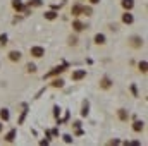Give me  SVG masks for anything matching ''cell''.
I'll return each mask as SVG.
<instances>
[{"mask_svg": "<svg viewBox=\"0 0 148 146\" xmlns=\"http://www.w3.org/2000/svg\"><path fill=\"white\" fill-rule=\"evenodd\" d=\"M29 53H31L35 59H41V57L45 55V48H43V46H31V48H29Z\"/></svg>", "mask_w": 148, "mask_h": 146, "instance_id": "cell-1", "label": "cell"}, {"mask_svg": "<svg viewBox=\"0 0 148 146\" xmlns=\"http://www.w3.org/2000/svg\"><path fill=\"white\" fill-rule=\"evenodd\" d=\"M21 57H23V55H21L19 50H12V52H9V60H10V62H19Z\"/></svg>", "mask_w": 148, "mask_h": 146, "instance_id": "cell-4", "label": "cell"}, {"mask_svg": "<svg viewBox=\"0 0 148 146\" xmlns=\"http://www.w3.org/2000/svg\"><path fill=\"white\" fill-rule=\"evenodd\" d=\"M66 69H64V65H60V67H53L50 72H47L45 74V77H52V76H57V74H60V72H64Z\"/></svg>", "mask_w": 148, "mask_h": 146, "instance_id": "cell-8", "label": "cell"}, {"mask_svg": "<svg viewBox=\"0 0 148 146\" xmlns=\"http://www.w3.org/2000/svg\"><path fill=\"white\" fill-rule=\"evenodd\" d=\"M52 86H53V88H62V86H64V81H62V79H53Z\"/></svg>", "mask_w": 148, "mask_h": 146, "instance_id": "cell-19", "label": "cell"}, {"mask_svg": "<svg viewBox=\"0 0 148 146\" xmlns=\"http://www.w3.org/2000/svg\"><path fill=\"white\" fill-rule=\"evenodd\" d=\"M95 43L97 45H105V35H102V33L95 35Z\"/></svg>", "mask_w": 148, "mask_h": 146, "instance_id": "cell-15", "label": "cell"}, {"mask_svg": "<svg viewBox=\"0 0 148 146\" xmlns=\"http://www.w3.org/2000/svg\"><path fill=\"white\" fill-rule=\"evenodd\" d=\"M26 71L31 72V74H35L36 72V65H35V64H28V65H26Z\"/></svg>", "mask_w": 148, "mask_h": 146, "instance_id": "cell-21", "label": "cell"}, {"mask_svg": "<svg viewBox=\"0 0 148 146\" xmlns=\"http://www.w3.org/2000/svg\"><path fill=\"white\" fill-rule=\"evenodd\" d=\"M62 138H64V143H67V145H69V143H73V138H71L69 134H64Z\"/></svg>", "mask_w": 148, "mask_h": 146, "instance_id": "cell-24", "label": "cell"}, {"mask_svg": "<svg viewBox=\"0 0 148 146\" xmlns=\"http://www.w3.org/2000/svg\"><path fill=\"white\" fill-rule=\"evenodd\" d=\"M73 29L76 33H81V31L84 29V24H83L81 21H73Z\"/></svg>", "mask_w": 148, "mask_h": 146, "instance_id": "cell-13", "label": "cell"}, {"mask_svg": "<svg viewBox=\"0 0 148 146\" xmlns=\"http://www.w3.org/2000/svg\"><path fill=\"white\" fill-rule=\"evenodd\" d=\"M69 45H73V46H76V45H77V38L71 36V38H69Z\"/></svg>", "mask_w": 148, "mask_h": 146, "instance_id": "cell-25", "label": "cell"}, {"mask_svg": "<svg viewBox=\"0 0 148 146\" xmlns=\"http://www.w3.org/2000/svg\"><path fill=\"white\" fill-rule=\"evenodd\" d=\"M16 134H17V131H16V129H12L10 132H7L5 141H7V143H12V141H14V138H16Z\"/></svg>", "mask_w": 148, "mask_h": 146, "instance_id": "cell-14", "label": "cell"}, {"mask_svg": "<svg viewBox=\"0 0 148 146\" xmlns=\"http://www.w3.org/2000/svg\"><path fill=\"white\" fill-rule=\"evenodd\" d=\"M0 132H2V124H0Z\"/></svg>", "mask_w": 148, "mask_h": 146, "instance_id": "cell-29", "label": "cell"}, {"mask_svg": "<svg viewBox=\"0 0 148 146\" xmlns=\"http://www.w3.org/2000/svg\"><path fill=\"white\" fill-rule=\"evenodd\" d=\"M129 45L133 48H141L143 46V38L141 36H131L129 38Z\"/></svg>", "mask_w": 148, "mask_h": 146, "instance_id": "cell-2", "label": "cell"}, {"mask_svg": "<svg viewBox=\"0 0 148 146\" xmlns=\"http://www.w3.org/2000/svg\"><path fill=\"white\" fill-rule=\"evenodd\" d=\"M83 14H84V16H91V14H93L91 7H83Z\"/></svg>", "mask_w": 148, "mask_h": 146, "instance_id": "cell-22", "label": "cell"}, {"mask_svg": "<svg viewBox=\"0 0 148 146\" xmlns=\"http://www.w3.org/2000/svg\"><path fill=\"white\" fill-rule=\"evenodd\" d=\"M0 45H2V46L7 45V35H0Z\"/></svg>", "mask_w": 148, "mask_h": 146, "instance_id": "cell-23", "label": "cell"}, {"mask_svg": "<svg viewBox=\"0 0 148 146\" xmlns=\"http://www.w3.org/2000/svg\"><path fill=\"white\" fill-rule=\"evenodd\" d=\"M117 115H119V119H121L122 122H126V120L129 119V113H127V110H124V108H119V110H117Z\"/></svg>", "mask_w": 148, "mask_h": 146, "instance_id": "cell-12", "label": "cell"}, {"mask_svg": "<svg viewBox=\"0 0 148 146\" xmlns=\"http://www.w3.org/2000/svg\"><path fill=\"white\" fill-rule=\"evenodd\" d=\"M43 2L41 0H29V3H28V7H40Z\"/></svg>", "mask_w": 148, "mask_h": 146, "instance_id": "cell-20", "label": "cell"}, {"mask_svg": "<svg viewBox=\"0 0 148 146\" xmlns=\"http://www.w3.org/2000/svg\"><path fill=\"white\" fill-rule=\"evenodd\" d=\"M138 69H140V72L147 74V71H148V62H147V60H143V62H140V64H138Z\"/></svg>", "mask_w": 148, "mask_h": 146, "instance_id": "cell-16", "label": "cell"}, {"mask_svg": "<svg viewBox=\"0 0 148 146\" xmlns=\"http://www.w3.org/2000/svg\"><path fill=\"white\" fill-rule=\"evenodd\" d=\"M43 16H45V19H48V21H53V19H57V14H55L53 10H48V12H45Z\"/></svg>", "mask_w": 148, "mask_h": 146, "instance_id": "cell-17", "label": "cell"}, {"mask_svg": "<svg viewBox=\"0 0 148 146\" xmlns=\"http://www.w3.org/2000/svg\"><path fill=\"white\" fill-rule=\"evenodd\" d=\"M121 5H122V9H124V10H131V9L134 7V0H122V2H121Z\"/></svg>", "mask_w": 148, "mask_h": 146, "instance_id": "cell-11", "label": "cell"}, {"mask_svg": "<svg viewBox=\"0 0 148 146\" xmlns=\"http://www.w3.org/2000/svg\"><path fill=\"white\" fill-rule=\"evenodd\" d=\"M71 77H73V81H81L83 77H86V71L84 69H79V71H74L71 74Z\"/></svg>", "mask_w": 148, "mask_h": 146, "instance_id": "cell-5", "label": "cell"}, {"mask_svg": "<svg viewBox=\"0 0 148 146\" xmlns=\"http://www.w3.org/2000/svg\"><path fill=\"white\" fill-rule=\"evenodd\" d=\"M100 88H102V89H110L112 88V79L110 77L103 76V77L100 79Z\"/></svg>", "mask_w": 148, "mask_h": 146, "instance_id": "cell-3", "label": "cell"}, {"mask_svg": "<svg viewBox=\"0 0 148 146\" xmlns=\"http://www.w3.org/2000/svg\"><path fill=\"white\" fill-rule=\"evenodd\" d=\"M145 129V122H141V120H136L134 124H133V131L134 132H141Z\"/></svg>", "mask_w": 148, "mask_h": 146, "instance_id": "cell-10", "label": "cell"}, {"mask_svg": "<svg viewBox=\"0 0 148 146\" xmlns=\"http://www.w3.org/2000/svg\"><path fill=\"white\" fill-rule=\"evenodd\" d=\"M9 117H10V115H9V110L7 108L0 110V119H2V120H9Z\"/></svg>", "mask_w": 148, "mask_h": 146, "instance_id": "cell-18", "label": "cell"}, {"mask_svg": "<svg viewBox=\"0 0 148 146\" xmlns=\"http://www.w3.org/2000/svg\"><path fill=\"white\" fill-rule=\"evenodd\" d=\"M90 3L91 5H97V3H100V0H90Z\"/></svg>", "mask_w": 148, "mask_h": 146, "instance_id": "cell-28", "label": "cell"}, {"mask_svg": "<svg viewBox=\"0 0 148 146\" xmlns=\"http://www.w3.org/2000/svg\"><path fill=\"white\" fill-rule=\"evenodd\" d=\"M131 91H133V95H134V96H138V91H136V86H134V84L131 86Z\"/></svg>", "mask_w": 148, "mask_h": 146, "instance_id": "cell-27", "label": "cell"}, {"mask_svg": "<svg viewBox=\"0 0 148 146\" xmlns=\"http://www.w3.org/2000/svg\"><path fill=\"white\" fill-rule=\"evenodd\" d=\"M24 3H23V0H12V9L14 10H17V12H23L24 10Z\"/></svg>", "mask_w": 148, "mask_h": 146, "instance_id": "cell-7", "label": "cell"}, {"mask_svg": "<svg viewBox=\"0 0 148 146\" xmlns=\"http://www.w3.org/2000/svg\"><path fill=\"white\" fill-rule=\"evenodd\" d=\"M71 14H73L74 17L81 16V14H83V5H79V3H76V5H73V9H71Z\"/></svg>", "mask_w": 148, "mask_h": 146, "instance_id": "cell-9", "label": "cell"}, {"mask_svg": "<svg viewBox=\"0 0 148 146\" xmlns=\"http://www.w3.org/2000/svg\"><path fill=\"white\" fill-rule=\"evenodd\" d=\"M122 23L124 24H133L134 23V17H133V14H129V10H126L122 14Z\"/></svg>", "mask_w": 148, "mask_h": 146, "instance_id": "cell-6", "label": "cell"}, {"mask_svg": "<svg viewBox=\"0 0 148 146\" xmlns=\"http://www.w3.org/2000/svg\"><path fill=\"white\" fill-rule=\"evenodd\" d=\"M81 115H88V103L83 105V110H81Z\"/></svg>", "mask_w": 148, "mask_h": 146, "instance_id": "cell-26", "label": "cell"}]
</instances>
